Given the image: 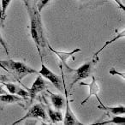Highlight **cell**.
Masks as SVG:
<instances>
[{"label":"cell","instance_id":"obj_18","mask_svg":"<svg viewBox=\"0 0 125 125\" xmlns=\"http://www.w3.org/2000/svg\"><path fill=\"white\" fill-rule=\"evenodd\" d=\"M51 2V0H38L37 1V5H36V8L38 10L39 12H41L42 10Z\"/></svg>","mask_w":125,"mask_h":125},{"label":"cell","instance_id":"obj_10","mask_svg":"<svg viewBox=\"0 0 125 125\" xmlns=\"http://www.w3.org/2000/svg\"><path fill=\"white\" fill-rule=\"evenodd\" d=\"M96 98L98 99L99 102V104L98 105V108L100 110H104V111H107V112H110L111 114H113L114 116H118V115L121 114H124L125 112V107L123 105L122 106H116V107H111V106H105L99 99V96H96Z\"/></svg>","mask_w":125,"mask_h":125},{"label":"cell","instance_id":"obj_25","mask_svg":"<svg viewBox=\"0 0 125 125\" xmlns=\"http://www.w3.org/2000/svg\"><path fill=\"white\" fill-rule=\"evenodd\" d=\"M0 10H1V1H0Z\"/></svg>","mask_w":125,"mask_h":125},{"label":"cell","instance_id":"obj_13","mask_svg":"<svg viewBox=\"0 0 125 125\" xmlns=\"http://www.w3.org/2000/svg\"><path fill=\"white\" fill-rule=\"evenodd\" d=\"M24 100V99L20 96H16V94H1L0 95V101L1 102L6 103V104H13V103H21Z\"/></svg>","mask_w":125,"mask_h":125},{"label":"cell","instance_id":"obj_9","mask_svg":"<svg viewBox=\"0 0 125 125\" xmlns=\"http://www.w3.org/2000/svg\"><path fill=\"white\" fill-rule=\"evenodd\" d=\"M81 84H82V85H84V86H88L89 87V94H88V96H87V97L82 102L81 105L82 106L86 102H87V101L89 100V99H90L92 96H94V95L97 96L98 93L99 92L100 88H99V86L98 85L97 81H96V78L94 76H92V82H91L90 84H86V83H81Z\"/></svg>","mask_w":125,"mask_h":125},{"label":"cell","instance_id":"obj_5","mask_svg":"<svg viewBox=\"0 0 125 125\" xmlns=\"http://www.w3.org/2000/svg\"><path fill=\"white\" fill-rule=\"evenodd\" d=\"M38 73H40L44 78L50 81L57 90H59L60 92H63V87H62V79H61L57 75H56L54 72H52L51 70H49L44 63L41 64V68H40V70L38 71Z\"/></svg>","mask_w":125,"mask_h":125},{"label":"cell","instance_id":"obj_2","mask_svg":"<svg viewBox=\"0 0 125 125\" xmlns=\"http://www.w3.org/2000/svg\"><path fill=\"white\" fill-rule=\"evenodd\" d=\"M0 64L5 68L6 71L10 72L17 81H21L25 76L32 74H38L34 69L28 66L21 62H16L12 59L9 60H0Z\"/></svg>","mask_w":125,"mask_h":125},{"label":"cell","instance_id":"obj_26","mask_svg":"<svg viewBox=\"0 0 125 125\" xmlns=\"http://www.w3.org/2000/svg\"><path fill=\"white\" fill-rule=\"evenodd\" d=\"M37 1H38V0H34V2H37Z\"/></svg>","mask_w":125,"mask_h":125},{"label":"cell","instance_id":"obj_4","mask_svg":"<svg viewBox=\"0 0 125 125\" xmlns=\"http://www.w3.org/2000/svg\"><path fill=\"white\" fill-rule=\"evenodd\" d=\"M29 118H41V119L45 120V121H48V116H47V113L45 112V107L42 104H36L33 106H32L27 114L21 118L18 119L15 123H13V125L17 124V123H21V121H24L26 119H29Z\"/></svg>","mask_w":125,"mask_h":125},{"label":"cell","instance_id":"obj_7","mask_svg":"<svg viewBox=\"0 0 125 125\" xmlns=\"http://www.w3.org/2000/svg\"><path fill=\"white\" fill-rule=\"evenodd\" d=\"M48 47H49V49H50V51H52V52H54V53H55L56 55H57V57H58V58L60 59L61 64L63 65V66H64L65 68L67 69V70H68L69 72H71L72 70H73V69L70 68V67L68 66V63H67V60H68V59L70 58V57H72V56H73L75 53L81 52L82 50H81L80 48H76V49H75V50L72 51V52H58V51L54 50V49L52 48V46H51V45H48Z\"/></svg>","mask_w":125,"mask_h":125},{"label":"cell","instance_id":"obj_19","mask_svg":"<svg viewBox=\"0 0 125 125\" xmlns=\"http://www.w3.org/2000/svg\"><path fill=\"white\" fill-rule=\"evenodd\" d=\"M0 27H1V26H0ZM0 44H1V45H2L3 47H4V51H5L6 54H7V55H9V49H8L7 45H6V42L4 41V39H3L1 33H0Z\"/></svg>","mask_w":125,"mask_h":125},{"label":"cell","instance_id":"obj_16","mask_svg":"<svg viewBox=\"0 0 125 125\" xmlns=\"http://www.w3.org/2000/svg\"><path fill=\"white\" fill-rule=\"evenodd\" d=\"M124 124L125 123V117L124 116H121L120 115L118 116H114L113 118H111V120L109 121H104V122H102V123H95L94 124Z\"/></svg>","mask_w":125,"mask_h":125},{"label":"cell","instance_id":"obj_21","mask_svg":"<svg viewBox=\"0 0 125 125\" xmlns=\"http://www.w3.org/2000/svg\"><path fill=\"white\" fill-rule=\"evenodd\" d=\"M10 82V79L7 75H0V82L1 83H3V82Z\"/></svg>","mask_w":125,"mask_h":125},{"label":"cell","instance_id":"obj_15","mask_svg":"<svg viewBox=\"0 0 125 125\" xmlns=\"http://www.w3.org/2000/svg\"><path fill=\"white\" fill-rule=\"evenodd\" d=\"M124 35H125V33H124V30H123V31H122V33H117V34H116V36H115L113 39H111V40H109V41L105 42V43H104V45H103V46L101 47V48L99 49V50L98 51V52H96V53L94 55V58H93V60H94V61H95V62H97L98 59H99V58H98V56H99V54L100 53V52H102V51L104 50V49L105 48L106 46H108V45H111V44H112L113 42H115V41H116V40H117L118 39H121L122 37H124Z\"/></svg>","mask_w":125,"mask_h":125},{"label":"cell","instance_id":"obj_1","mask_svg":"<svg viewBox=\"0 0 125 125\" xmlns=\"http://www.w3.org/2000/svg\"><path fill=\"white\" fill-rule=\"evenodd\" d=\"M27 9L28 11L30 18V32H31L32 39L36 45V48L38 53L40 54L42 59V55L40 52V47H44L46 43V40L45 38V33L42 28L41 20H40V13L38 11L35 6L27 5Z\"/></svg>","mask_w":125,"mask_h":125},{"label":"cell","instance_id":"obj_14","mask_svg":"<svg viewBox=\"0 0 125 125\" xmlns=\"http://www.w3.org/2000/svg\"><path fill=\"white\" fill-rule=\"evenodd\" d=\"M1 1V10H0V26H4V20L6 17V10L12 0H0Z\"/></svg>","mask_w":125,"mask_h":125},{"label":"cell","instance_id":"obj_12","mask_svg":"<svg viewBox=\"0 0 125 125\" xmlns=\"http://www.w3.org/2000/svg\"><path fill=\"white\" fill-rule=\"evenodd\" d=\"M46 103V102H45ZM46 110H47V115H48L50 120L52 123H58L62 122L63 120V116L61 111L59 110H53L51 108V106L46 103Z\"/></svg>","mask_w":125,"mask_h":125},{"label":"cell","instance_id":"obj_20","mask_svg":"<svg viewBox=\"0 0 125 125\" xmlns=\"http://www.w3.org/2000/svg\"><path fill=\"white\" fill-rule=\"evenodd\" d=\"M109 73L111 74V75H119V76H122L123 79L125 78L124 73H120V72L116 71V70H115L114 68H111V69H110V70H109Z\"/></svg>","mask_w":125,"mask_h":125},{"label":"cell","instance_id":"obj_8","mask_svg":"<svg viewBox=\"0 0 125 125\" xmlns=\"http://www.w3.org/2000/svg\"><path fill=\"white\" fill-rule=\"evenodd\" d=\"M64 125H83V123L78 121L76 116H75L74 112L70 109V102L68 99V95L66 94V110H65V116L64 121H63Z\"/></svg>","mask_w":125,"mask_h":125},{"label":"cell","instance_id":"obj_6","mask_svg":"<svg viewBox=\"0 0 125 125\" xmlns=\"http://www.w3.org/2000/svg\"><path fill=\"white\" fill-rule=\"evenodd\" d=\"M45 88H46V82H45L43 77L40 76V75H38L36 77V79H35L34 82L33 83V85H32L31 88H27V90L29 93V97H28L29 98V99H28L29 103H28V104H30L33 102L34 98L36 97L39 93L45 90Z\"/></svg>","mask_w":125,"mask_h":125},{"label":"cell","instance_id":"obj_3","mask_svg":"<svg viewBox=\"0 0 125 125\" xmlns=\"http://www.w3.org/2000/svg\"><path fill=\"white\" fill-rule=\"evenodd\" d=\"M95 61L92 60L91 62H86L84 64H82L80 68H78L77 70H72V82L70 83V88L71 89L75 84H76L77 82H79L80 81L86 79L91 75L93 69H94V65L95 63Z\"/></svg>","mask_w":125,"mask_h":125},{"label":"cell","instance_id":"obj_23","mask_svg":"<svg viewBox=\"0 0 125 125\" xmlns=\"http://www.w3.org/2000/svg\"><path fill=\"white\" fill-rule=\"evenodd\" d=\"M8 94L7 91L4 90L2 86H0V95H1V94Z\"/></svg>","mask_w":125,"mask_h":125},{"label":"cell","instance_id":"obj_22","mask_svg":"<svg viewBox=\"0 0 125 125\" xmlns=\"http://www.w3.org/2000/svg\"><path fill=\"white\" fill-rule=\"evenodd\" d=\"M114 2H116V4H117V5L119 6L120 9H122L123 10H125L124 5H123V4L121 2V0H114Z\"/></svg>","mask_w":125,"mask_h":125},{"label":"cell","instance_id":"obj_11","mask_svg":"<svg viewBox=\"0 0 125 125\" xmlns=\"http://www.w3.org/2000/svg\"><path fill=\"white\" fill-rule=\"evenodd\" d=\"M49 95H50L51 101L52 103V105L56 110H61L65 104V99L60 94H56L50 92L49 90H47Z\"/></svg>","mask_w":125,"mask_h":125},{"label":"cell","instance_id":"obj_24","mask_svg":"<svg viewBox=\"0 0 125 125\" xmlns=\"http://www.w3.org/2000/svg\"><path fill=\"white\" fill-rule=\"evenodd\" d=\"M21 1L24 2L25 4H26V6H27V5H28V4H30V1H31V0H21Z\"/></svg>","mask_w":125,"mask_h":125},{"label":"cell","instance_id":"obj_17","mask_svg":"<svg viewBox=\"0 0 125 125\" xmlns=\"http://www.w3.org/2000/svg\"><path fill=\"white\" fill-rule=\"evenodd\" d=\"M2 84H4V85L5 86L8 92H9L10 94H16V91H17V89H18V86L15 85V84H13V83H10V82H3Z\"/></svg>","mask_w":125,"mask_h":125}]
</instances>
